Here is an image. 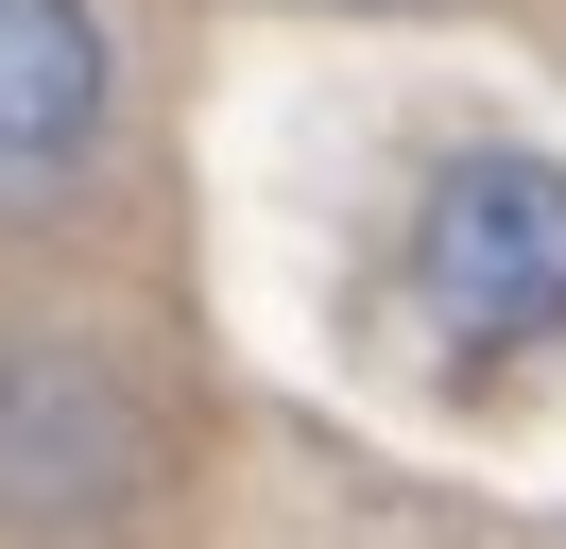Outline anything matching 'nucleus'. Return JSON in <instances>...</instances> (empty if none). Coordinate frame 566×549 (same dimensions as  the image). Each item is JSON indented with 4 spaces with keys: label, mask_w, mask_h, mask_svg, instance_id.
<instances>
[{
    "label": "nucleus",
    "mask_w": 566,
    "mask_h": 549,
    "mask_svg": "<svg viewBox=\"0 0 566 549\" xmlns=\"http://www.w3.org/2000/svg\"><path fill=\"white\" fill-rule=\"evenodd\" d=\"M412 309L463 361H515L566 327V172L549 155H447L412 206Z\"/></svg>",
    "instance_id": "obj_1"
},
{
    "label": "nucleus",
    "mask_w": 566,
    "mask_h": 549,
    "mask_svg": "<svg viewBox=\"0 0 566 549\" xmlns=\"http://www.w3.org/2000/svg\"><path fill=\"white\" fill-rule=\"evenodd\" d=\"M104 103H120V52H104V18H86V0H0V172L86 155V137H104Z\"/></svg>",
    "instance_id": "obj_2"
}]
</instances>
